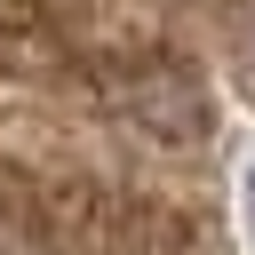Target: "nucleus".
I'll list each match as a JSON object with an SVG mask.
<instances>
[{"label": "nucleus", "instance_id": "1", "mask_svg": "<svg viewBox=\"0 0 255 255\" xmlns=\"http://www.w3.org/2000/svg\"><path fill=\"white\" fill-rule=\"evenodd\" d=\"M239 215H247V239H255V151H247V167H239Z\"/></svg>", "mask_w": 255, "mask_h": 255}]
</instances>
